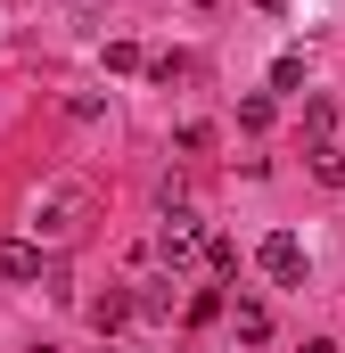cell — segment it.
Here are the masks:
<instances>
[{
  "instance_id": "1",
  "label": "cell",
  "mask_w": 345,
  "mask_h": 353,
  "mask_svg": "<svg viewBox=\"0 0 345 353\" xmlns=\"http://www.w3.org/2000/svg\"><path fill=\"white\" fill-rule=\"evenodd\" d=\"M83 214H90V189H75V181H50V189L33 197V230H41V239H75Z\"/></svg>"
},
{
  "instance_id": "2",
  "label": "cell",
  "mask_w": 345,
  "mask_h": 353,
  "mask_svg": "<svg viewBox=\"0 0 345 353\" xmlns=\"http://www.w3.org/2000/svg\"><path fill=\"white\" fill-rule=\"evenodd\" d=\"M197 247H206V230H197V214H181V205H165V230H157V255H165V263L181 271L189 255H197Z\"/></svg>"
},
{
  "instance_id": "3",
  "label": "cell",
  "mask_w": 345,
  "mask_h": 353,
  "mask_svg": "<svg viewBox=\"0 0 345 353\" xmlns=\"http://www.w3.org/2000/svg\"><path fill=\"white\" fill-rule=\"evenodd\" d=\"M255 263L271 271L279 288H304V247H296L288 230H271V239H263V247H255Z\"/></svg>"
},
{
  "instance_id": "4",
  "label": "cell",
  "mask_w": 345,
  "mask_h": 353,
  "mask_svg": "<svg viewBox=\"0 0 345 353\" xmlns=\"http://www.w3.org/2000/svg\"><path fill=\"white\" fill-rule=\"evenodd\" d=\"M0 279H41V247L33 239H0Z\"/></svg>"
},
{
  "instance_id": "5",
  "label": "cell",
  "mask_w": 345,
  "mask_h": 353,
  "mask_svg": "<svg viewBox=\"0 0 345 353\" xmlns=\"http://www.w3.org/2000/svg\"><path fill=\"white\" fill-rule=\"evenodd\" d=\"M313 181L345 189V148H337V140H313Z\"/></svg>"
},
{
  "instance_id": "6",
  "label": "cell",
  "mask_w": 345,
  "mask_h": 353,
  "mask_svg": "<svg viewBox=\"0 0 345 353\" xmlns=\"http://www.w3.org/2000/svg\"><path fill=\"white\" fill-rule=\"evenodd\" d=\"M230 321H239V337H247V345H263V337H271V312H263V304H239Z\"/></svg>"
},
{
  "instance_id": "7",
  "label": "cell",
  "mask_w": 345,
  "mask_h": 353,
  "mask_svg": "<svg viewBox=\"0 0 345 353\" xmlns=\"http://www.w3.org/2000/svg\"><path fill=\"white\" fill-rule=\"evenodd\" d=\"M148 58H140V41H107V74H140Z\"/></svg>"
},
{
  "instance_id": "8",
  "label": "cell",
  "mask_w": 345,
  "mask_h": 353,
  "mask_svg": "<svg viewBox=\"0 0 345 353\" xmlns=\"http://www.w3.org/2000/svg\"><path fill=\"white\" fill-rule=\"evenodd\" d=\"M90 321H99V337H107V329H124V321H132V296H107V304H90Z\"/></svg>"
},
{
  "instance_id": "9",
  "label": "cell",
  "mask_w": 345,
  "mask_h": 353,
  "mask_svg": "<svg viewBox=\"0 0 345 353\" xmlns=\"http://www.w3.org/2000/svg\"><path fill=\"white\" fill-rule=\"evenodd\" d=\"M271 90H304V58H296V50H288V58L271 66Z\"/></svg>"
},
{
  "instance_id": "10",
  "label": "cell",
  "mask_w": 345,
  "mask_h": 353,
  "mask_svg": "<svg viewBox=\"0 0 345 353\" xmlns=\"http://www.w3.org/2000/svg\"><path fill=\"white\" fill-rule=\"evenodd\" d=\"M148 74H157V83L172 90V83H181V74H189V58H181V50H172V58H148Z\"/></svg>"
},
{
  "instance_id": "11",
  "label": "cell",
  "mask_w": 345,
  "mask_h": 353,
  "mask_svg": "<svg viewBox=\"0 0 345 353\" xmlns=\"http://www.w3.org/2000/svg\"><path fill=\"white\" fill-rule=\"evenodd\" d=\"M304 353H337V345H329V337H304Z\"/></svg>"
}]
</instances>
